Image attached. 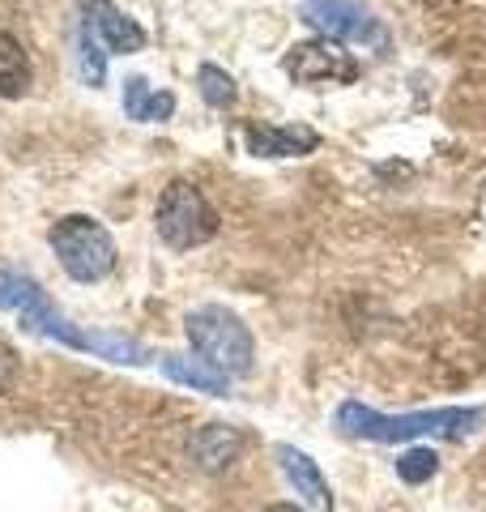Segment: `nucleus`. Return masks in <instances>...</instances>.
Returning a JSON list of instances; mask_svg holds the SVG:
<instances>
[{
	"mask_svg": "<svg viewBox=\"0 0 486 512\" xmlns=\"http://www.w3.org/2000/svg\"><path fill=\"white\" fill-rule=\"evenodd\" d=\"M486 423L482 406H444V410H414V414H380L363 402L337 406V431L354 440H376V444H401V440H465Z\"/></svg>",
	"mask_w": 486,
	"mask_h": 512,
	"instance_id": "nucleus-1",
	"label": "nucleus"
},
{
	"mask_svg": "<svg viewBox=\"0 0 486 512\" xmlns=\"http://www.w3.org/2000/svg\"><path fill=\"white\" fill-rule=\"evenodd\" d=\"M184 333H188L192 350L201 355V363H209L226 380L252 372V359H256L252 329L243 325L231 308H222V303H205V308L188 312Z\"/></svg>",
	"mask_w": 486,
	"mask_h": 512,
	"instance_id": "nucleus-2",
	"label": "nucleus"
},
{
	"mask_svg": "<svg viewBox=\"0 0 486 512\" xmlns=\"http://www.w3.org/2000/svg\"><path fill=\"white\" fill-rule=\"evenodd\" d=\"M52 252L60 256L64 274L73 282H103L116 269V239L103 222L86 214H69L52 227Z\"/></svg>",
	"mask_w": 486,
	"mask_h": 512,
	"instance_id": "nucleus-3",
	"label": "nucleus"
},
{
	"mask_svg": "<svg viewBox=\"0 0 486 512\" xmlns=\"http://www.w3.org/2000/svg\"><path fill=\"white\" fill-rule=\"evenodd\" d=\"M154 227L162 235V244L175 248V252H188V248H201L218 235V210L205 201V192L188 180H175L162 188L158 197V214H154Z\"/></svg>",
	"mask_w": 486,
	"mask_h": 512,
	"instance_id": "nucleus-4",
	"label": "nucleus"
},
{
	"mask_svg": "<svg viewBox=\"0 0 486 512\" xmlns=\"http://www.w3.org/2000/svg\"><path fill=\"white\" fill-rule=\"evenodd\" d=\"M299 13L320 39L363 43V47H380L384 43V26L371 18V9H363L359 0H303Z\"/></svg>",
	"mask_w": 486,
	"mask_h": 512,
	"instance_id": "nucleus-5",
	"label": "nucleus"
},
{
	"mask_svg": "<svg viewBox=\"0 0 486 512\" xmlns=\"http://www.w3.org/2000/svg\"><path fill=\"white\" fill-rule=\"evenodd\" d=\"M282 69L295 77L299 86H350L354 77H359V60L333 39H307V43L290 47Z\"/></svg>",
	"mask_w": 486,
	"mask_h": 512,
	"instance_id": "nucleus-6",
	"label": "nucleus"
},
{
	"mask_svg": "<svg viewBox=\"0 0 486 512\" xmlns=\"http://www.w3.org/2000/svg\"><path fill=\"white\" fill-rule=\"evenodd\" d=\"M278 466L286 474V483L295 487L299 500L312 508V512H333V491H329V478L320 474V466L295 444H278Z\"/></svg>",
	"mask_w": 486,
	"mask_h": 512,
	"instance_id": "nucleus-7",
	"label": "nucleus"
},
{
	"mask_svg": "<svg viewBox=\"0 0 486 512\" xmlns=\"http://www.w3.org/2000/svg\"><path fill=\"white\" fill-rule=\"evenodd\" d=\"M320 146V133L307 124H252L248 150L256 158H299Z\"/></svg>",
	"mask_w": 486,
	"mask_h": 512,
	"instance_id": "nucleus-8",
	"label": "nucleus"
},
{
	"mask_svg": "<svg viewBox=\"0 0 486 512\" xmlns=\"http://www.w3.org/2000/svg\"><path fill=\"white\" fill-rule=\"evenodd\" d=\"M81 9H86V26L111 47V52L128 56V52H141V47H145V30L133 18H124L111 0H86Z\"/></svg>",
	"mask_w": 486,
	"mask_h": 512,
	"instance_id": "nucleus-9",
	"label": "nucleus"
},
{
	"mask_svg": "<svg viewBox=\"0 0 486 512\" xmlns=\"http://www.w3.org/2000/svg\"><path fill=\"white\" fill-rule=\"evenodd\" d=\"M239 453H243V436L235 427H226V423H209V427H201L197 436L188 440V457L197 461L201 470H209V474L235 466Z\"/></svg>",
	"mask_w": 486,
	"mask_h": 512,
	"instance_id": "nucleus-10",
	"label": "nucleus"
},
{
	"mask_svg": "<svg viewBox=\"0 0 486 512\" xmlns=\"http://www.w3.org/2000/svg\"><path fill=\"white\" fill-rule=\"evenodd\" d=\"M171 111H175V94L150 90L145 77H128V82H124V116L128 120L150 124V120H167Z\"/></svg>",
	"mask_w": 486,
	"mask_h": 512,
	"instance_id": "nucleus-11",
	"label": "nucleus"
},
{
	"mask_svg": "<svg viewBox=\"0 0 486 512\" xmlns=\"http://www.w3.org/2000/svg\"><path fill=\"white\" fill-rule=\"evenodd\" d=\"M162 372H167L175 384H188V389H197V393H214V397H222V393H226V376H222V372H214V367L201 363V359L162 355Z\"/></svg>",
	"mask_w": 486,
	"mask_h": 512,
	"instance_id": "nucleus-12",
	"label": "nucleus"
},
{
	"mask_svg": "<svg viewBox=\"0 0 486 512\" xmlns=\"http://www.w3.org/2000/svg\"><path fill=\"white\" fill-rule=\"evenodd\" d=\"M30 86V56L26 47L0 30V99H18Z\"/></svg>",
	"mask_w": 486,
	"mask_h": 512,
	"instance_id": "nucleus-13",
	"label": "nucleus"
},
{
	"mask_svg": "<svg viewBox=\"0 0 486 512\" xmlns=\"http://www.w3.org/2000/svg\"><path fill=\"white\" fill-rule=\"evenodd\" d=\"M77 47H81V82H86V86H103V77H107V52H103V39L94 35L86 22H81Z\"/></svg>",
	"mask_w": 486,
	"mask_h": 512,
	"instance_id": "nucleus-14",
	"label": "nucleus"
},
{
	"mask_svg": "<svg viewBox=\"0 0 486 512\" xmlns=\"http://www.w3.org/2000/svg\"><path fill=\"white\" fill-rule=\"evenodd\" d=\"M435 474H440V457H435L431 448H405V453L397 457V478L401 483L418 487V483H431Z\"/></svg>",
	"mask_w": 486,
	"mask_h": 512,
	"instance_id": "nucleus-15",
	"label": "nucleus"
},
{
	"mask_svg": "<svg viewBox=\"0 0 486 512\" xmlns=\"http://www.w3.org/2000/svg\"><path fill=\"white\" fill-rule=\"evenodd\" d=\"M197 82H201V99L209 107H231L235 103V82H231V73L218 69V64H201Z\"/></svg>",
	"mask_w": 486,
	"mask_h": 512,
	"instance_id": "nucleus-16",
	"label": "nucleus"
},
{
	"mask_svg": "<svg viewBox=\"0 0 486 512\" xmlns=\"http://www.w3.org/2000/svg\"><path fill=\"white\" fill-rule=\"evenodd\" d=\"M18 372H22L18 350H13L9 342H0V393H9L13 384H18Z\"/></svg>",
	"mask_w": 486,
	"mask_h": 512,
	"instance_id": "nucleus-17",
	"label": "nucleus"
},
{
	"mask_svg": "<svg viewBox=\"0 0 486 512\" xmlns=\"http://www.w3.org/2000/svg\"><path fill=\"white\" fill-rule=\"evenodd\" d=\"M265 512H307V508H299V504H269Z\"/></svg>",
	"mask_w": 486,
	"mask_h": 512,
	"instance_id": "nucleus-18",
	"label": "nucleus"
}]
</instances>
